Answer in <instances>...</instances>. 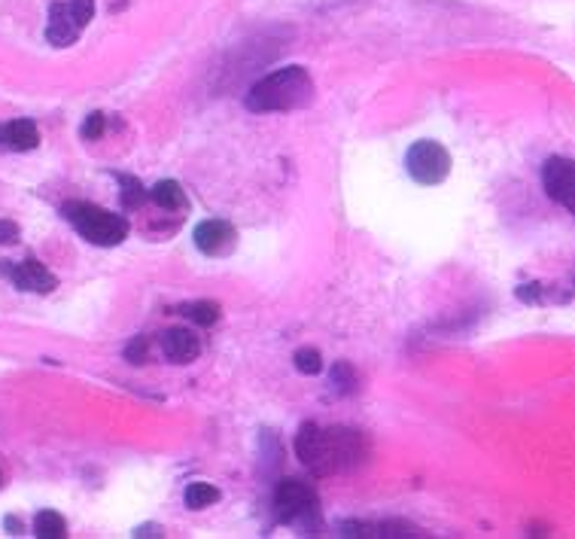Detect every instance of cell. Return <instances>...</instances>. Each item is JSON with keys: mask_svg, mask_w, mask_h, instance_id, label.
Returning a JSON list of instances; mask_svg holds the SVG:
<instances>
[{"mask_svg": "<svg viewBox=\"0 0 575 539\" xmlns=\"http://www.w3.org/2000/svg\"><path fill=\"white\" fill-rule=\"evenodd\" d=\"M183 314H186L192 324H198V326H213L216 320H220V305L216 302H192V305L183 308Z\"/></svg>", "mask_w": 575, "mask_h": 539, "instance_id": "obj_17", "label": "cell"}, {"mask_svg": "<svg viewBox=\"0 0 575 539\" xmlns=\"http://www.w3.org/2000/svg\"><path fill=\"white\" fill-rule=\"evenodd\" d=\"M40 144V128L34 119H10L0 125V150L6 153H31Z\"/></svg>", "mask_w": 575, "mask_h": 539, "instance_id": "obj_11", "label": "cell"}, {"mask_svg": "<svg viewBox=\"0 0 575 539\" xmlns=\"http://www.w3.org/2000/svg\"><path fill=\"white\" fill-rule=\"evenodd\" d=\"M329 384L338 396H351L356 394V372L351 369V363H335L332 366V375H329Z\"/></svg>", "mask_w": 575, "mask_h": 539, "instance_id": "obj_16", "label": "cell"}, {"mask_svg": "<svg viewBox=\"0 0 575 539\" xmlns=\"http://www.w3.org/2000/svg\"><path fill=\"white\" fill-rule=\"evenodd\" d=\"M192 241H195V247L207 256H225L234 250L238 232H234V225L229 220H204L195 225Z\"/></svg>", "mask_w": 575, "mask_h": 539, "instance_id": "obj_8", "label": "cell"}, {"mask_svg": "<svg viewBox=\"0 0 575 539\" xmlns=\"http://www.w3.org/2000/svg\"><path fill=\"white\" fill-rule=\"evenodd\" d=\"M274 512L283 524H295L302 530H313L320 524V500L311 484L299 478H283L274 491Z\"/></svg>", "mask_w": 575, "mask_h": 539, "instance_id": "obj_4", "label": "cell"}, {"mask_svg": "<svg viewBox=\"0 0 575 539\" xmlns=\"http://www.w3.org/2000/svg\"><path fill=\"white\" fill-rule=\"evenodd\" d=\"M119 186H122V205H125V211H134V207H141L146 202V193L137 177L119 174Z\"/></svg>", "mask_w": 575, "mask_h": 539, "instance_id": "obj_18", "label": "cell"}, {"mask_svg": "<svg viewBox=\"0 0 575 539\" xmlns=\"http://www.w3.org/2000/svg\"><path fill=\"white\" fill-rule=\"evenodd\" d=\"M4 524H6V530H13V534H22V521H19V518H13V515H10V518L4 521Z\"/></svg>", "mask_w": 575, "mask_h": 539, "instance_id": "obj_25", "label": "cell"}, {"mask_svg": "<svg viewBox=\"0 0 575 539\" xmlns=\"http://www.w3.org/2000/svg\"><path fill=\"white\" fill-rule=\"evenodd\" d=\"M71 13H74L76 25L85 28V25L92 22V15H94V0H71Z\"/></svg>", "mask_w": 575, "mask_h": 539, "instance_id": "obj_21", "label": "cell"}, {"mask_svg": "<svg viewBox=\"0 0 575 539\" xmlns=\"http://www.w3.org/2000/svg\"><path fill=\"white\" fill-rule=\"evenodd\" d=\"M19 241V225L13 220H0V245H15Z\"/></svg>", "mask_w": 575, "mask_h": 539, "instance_id": "obj_23", "label": "cell"}, {"mask_svg": "<svg viewBox=\"0 0 575 539\" xmlns=\"http://www.w3.org/2000/svg\"><path fill=\"white\" fill-rule=\"evenodd\" d=\"M292 363L302 375H320V372H323V356H320L317 347H299V351L292 354Z\"/></svg>", "mask_w": 575, "mask_h": 539, "instance_id": "obj_19", "label": "cell"}, {"mask_svg": "<svg viewBox=\"0 0 575 539\" xmlns=\"http://www.w3.org/2000/svg\"><path fill=\"white\" fill-rule=\"evenodd\" d=\"M34 536H40V539H64L67 536L64 518H61L55 509H43L40 515L34 518Z\"/></svg>", "mask_w": 575, "mask_h": 539, "instance_id": "obj_14", "label": "cell"}, {"mask_svg": "<svg viewBox=\"0 0 575 539\" xmlns=\"http://www.w3.org/2000/svg\"><path fill=\"white\" fill-rule=\"evenodd\" d=\"M183 500H186L189 509H207L211 503L220 500V491L207 482H192L186 488V494H183Z\"/></svg>", "mask_w": 575, "mask_h": 539, "instance_id": "obj_15", "label": "cell"}, {"mask_svg": "<svg viewBox=\"0 0 575 539\" xmlns=\"http://www.w3.org/2000/svg\"><path fill=\"white\" fill-rule=\"evenodd\" d=\"M342 536H372V539H390V536H417L414 527L402 521H344Z\"/></svg>", "mask_w": 575, "mask_h": 539, "instance_id": "obj_12", "label": "cell"}, {"mask_svg": "<svg viewBox=\"0 0 575 539\" xmlns=\"http://www.w3.org/2000/svg\"><path fill=\"white\" fill-rule=\"evenodd\" d=\"M542 186H545L548 198H554L557 205H563L566 211H572L575 171L566 155H551V159L542 165Z\"/></svg>", "mask_w": 575, "mask_h": 539, "instance_id": "obj_7", "label": "cell"}, {"mask_svg": "<svg viewBox=\"0 0 575 539\" xmlns=\"http://www.w3.org/2000/svg\"><path fill=\"white\" fill-rule=\"evenodd\" d=\"M405 168L417 184L435 186L451 174V153L439 141H417L405 155Z\"/></svg>", "mask_w": 575, "mask_h": 539, "instance_id": "obj_5", "label": "cell"}, {"mask_svg": "<svg viewBox=\"0 0 575 539\" xmlns=\"http://www.w3.org/2000/svg\"><path fill=\"white\" fill-rule=\"evenodd\" d=\"M162 354L171 363H177V366H186V363L198 360V354H202V338L186 326H173L162 335Z\"/></svg>", "mask_w": 575, "mask_h": 539, "instance_id": "obj_9", "label": "cell"}, {"mask_svg": "<svg viewBox=\"0 0 575 539\" xmlns=\"http://www.w3.org/2000/svg\"><path fill=\"white\" fill-rule=\"evenodd\" d=\"M64 216L71 220V225L80 232V238H85L89 245L98 247H116L128 238V220L113 211H104L98 205H67Z\"/></svg>", "mask_w": 575, "mask_h": 539, "instance_id": "obj_3", "label": "cell"}, {"mask_svg": "<svg viewBox=\"0 0 575 539\" xmlns=\"http://www.w3.org/2000/svg\"><path fill=\"white\" fill-rule=\"evenodd\" d=\"M369 439L347 427H317L304 424L295 436V454L313 475H332V473H351L369 460Z\"/></svg>", "mask_w": 575, "mask_h": 539, "instance_id": "obj_1", "label": "cell"}, {"mask_svg": "<svg viewBox=\"0 0 575 539\" xmlns=\"http://www.w3.org/2000/svg\"><path fill=\"white\" fill-rule=\"evenodd\" d=\"M150 198L162 207V211H180V207L186 205V193H183V186L177 180H162V184H155Z\"/></svg>", "mask_w": 575, "mask_h": 539, "instance_id": "obj_13", "label": "cell"}, {"mask_svg": "<svg viewBox=\"0 0 575 539\" xmlns=\"http://www.w3.org/2000/svg\"><path fill=\"white\" fill-rule=\"evenodd\" d=\"M146 354H150V338H144V335L132 338V342H128V347H125V360L134 363V366L146 363Z\"/></svg>", "mask_w": 575, "mask_h": 539, "instance_id": "obj_20", "label": "cell"}, {"mask_svg": "<svg viewBox=\"0 0 575 539\" xmlns=\"http://www.w3.org/2000/svg\"><path fill=\"white\" fill-rule=\"evenodd\" d=\"M162 534H164V530L155 527V524H144V527L134 530V536H162Z\"/></svg>", "mask_w": 575, "mask_h": 539, "instance_id": "obj_24", "label": "cell"}, {"mask_svg": "<svg viewBox=\"0 0 575 539\" xmlns=\"http://www.w3.org/2000/svg\"><path fill=\"white\" fill-rule=\"evenodd\" d=\"M104 125H107L104 113H92V116H85V123H83V137L85 141H94V137L104 135Z\"/></svg>", "mask_w": 575, "mask_h": 539, "instance_id": "obj_22", "label": "cell"}, {"mask_svg": "<svg viewBox=\"0 0 575 539\" xmlns=\"http://www.w3.org/2000/svg\"><path fill=\"white\" fill-rule=\"evenodd\" d=\"M0 274H4L15 290H25V293H52L58 286L55 274L43 263H37V259H25V263H6L4 259V263H0Z\"/></svg>", "mask_w": 575, "mask_h": 539, "instance_id": "obj_6", "label": "cell"}, {"mask_svg": "<svg viewBox=\"0 0 575 539\" xmlns=\"http://www.w3.org/2000/svg\"><path fill=\"white\" fill-rule=\"evenodd\" d=\"M83 28L76 25L74 13H71V4H52L49 6V25H46V40L52 46H74L76 40H80Z\"/></svg>", "mask_w": 575, "mask_h": 539, "instance_id": "obj_10", "label": "cell"}, {"mask_svg": "<svg viewBox=\"0 0 575 539\" xmlns=\"http://www.w3.org/2000/svg\"><path fill=\"white\" fill-rule=\"evenodd\" d=\"M313 101V80L302 65H286L281 71H272L259 83L250 85L247 104L250 113H286L308 107Z\"/></svg>", "mask_w": 575, "mask_h": 539, "instance_id": "obj_2", "label": "cell"}]
</instances>
